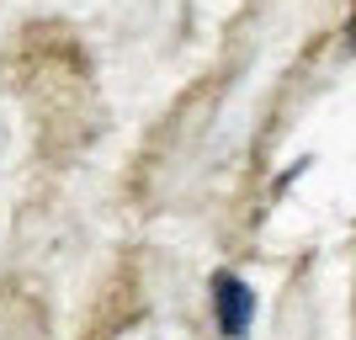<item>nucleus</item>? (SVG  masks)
Instances as JSON below:
<instances>
[{"instance_id": "nucleus-2", "label": "nucleus", "mask_w": 356, "mask_h": 340, "mask_svg": "<svg viewBox=\"0 0 356 340\" xmlns=\"http://www.w3.org/2000/svg\"><path fill=\"white\" fill-rule=\"evenodd\" d=\"M112 340H197V335L181 325V319H160V314H154V319H138V325H128Z\"/></svg>"}, {"instance_id": "nucleus-1", "label": "nucleus", "mask_w": 356, "mask_h": 340, "mask_svg": "<svg viewBox=\"0 0 356 340\" xmlns=\"http://www.w3.org/2000/svg\"><path fill=\"white\" fill-rule=\"evenodd\" d=\"M213 319H218L223 340H239L245 330H250V319H255V293L239 277H229V271L213 277Z\"/></svg>"}]
</instances>
